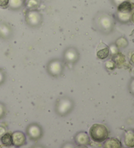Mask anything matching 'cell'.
Listing matches in <instances>:
<instances>
[{"label":"cell","mask_w":134,"mask_h":148,"mask_svg":"<svg viewBox=\"0 0 134 148\" xmlns=\"http://www.w3.org/2000/svg\"><path fill=\"white\" fill-rule=\"evenodd\" d=\"M11 30L8 25L4 24H0V37L7 39L11 35Z\"/></svg>","instance_id":"obj_13"},{"label":"cell","mask_w":134,"mask_h":148,"mask_svg":"<svg viewBox=\"0 0 134 148\" xmlns=\"http://www.w3.org/2000/svg\"><path fill=\"white\" fill-rule=\"evenodd\" d=\"M131 21L134 24V12H133L132 14L131 15Z\"/></svg>","instance_id":"obj_26"},{"label":"cell","mask_w":134,"mask_h":148,"mask_svg":"<svg viewBox=\"0 0 134 148\" xmlns=\"http://www.w3.org/2000/svg\"><path fill=\"white\" fill-rule=\"evenodd\" d=\"M12 138L13 145L16 147L22 146V145H25L26 142L25 134L23 132L20 131L15 132L12 134Z\"/></svg>","instance_id":"obj_8"},{"label":"cell","mask_w":134,"mask_h":148,"mask_svg":"<svg viewBox=\"0 0 134 148\" xmlns=\"http://www.w3.org/2000/svg\"><path fill=\"white\" fill-rule=\"evenodd\" d=\"M5 132V129L3 128V127H0V135L3 134Z\"/></svg>","instance_id":"obj_25"},{"label":"cell","mask_w":134,"mask_h":148,"mask_svg":"<svg viewBox=\"0 0 134 148\" xmlns=\"http://www.w3.org/2000/svg\"><path fill=\"white\" fill-rule=\"evenodd\" d=\"M5 113V108L3 104H0V118L3 117Z\"/></svg>","instance_id":"obj_22"},{"label":"cell","mask_w":134,"mask_h":148,"mask_svg":"<svg viewBox=\"0 0 134 148\" xmlns=\"http://www.w3.org/2000/svg\"><path fill=\"white\" fill-rule=\"evenodd\" d=\"M133 9L132 5L129 1H125L121 3L118 6V11L122 13L130 14Z\"/></svg>","instance_id":"obj_10"},{"label":"cell","mask_w":134,"mask_h":148,"mask_svg":"<svg viewBox=\"0 0 134 148\" xmlns=\"http://www.w3.org/2000/svg\"><path fill=\"white\" fill-rule=\"evenodd\" d=\"M75 142L80 146H87L90 144V138L86 132H79L75 136Z\"/></svg>","instance_id":"obj_7"},{"label":"cell","mask_w":134,"mask_h":148,"mask_svg":"<svg viewBox=\"0 0 134 148\" xmlns=\"http://www.w3.org/2000/svg\"><path fill=\"white\" fill-rule=\"evenodd\" d=\"M74 102L71 99L64 97L58 99L56 104V112L60 116H65L73 110Z\"/></svg>","instance_id":"obj_2"},{"label":"cell","mask_w":134,"mask_h":148,"mask_svg":"<svg viewBox=\"0 0 134 148\" xmlns=\"http://www.w3.org/2000/svg\"><path fill=\"white\" fill-rule=\"evenodd\" d=\"M98 27L102 31H110L113 27V20L109 16L103 14L98 18Z\"/></svg>","instance_id":"obj_5"},{"label":"cell","mask_w":134,"mask_h":148,"mask_svg":"<svg viewBox=\"0 0 134 148\" xmlns=\"http://www.w3.org/2000/svg\"><path fill=\"white\" fill-rule=\"evenodd\" d=\"M130 62L133 63L134 65V53H133L132 55L131 56V58H130Z\"/></svg>","instance_id":"obj_24"},{"label":"cell","mask_w":134,"mask_h":148,"mask_svg":"<svg viewBox=\"0 0 134 148\" xmlns=\"http://www.w3.org/2000/svg\"><path fill=\"white\" fill-rule=\"evenodd\" d=\"M124 143L128 147H134V131H128L124 136Z\"/></svg>","instance_id":"obj_11"},{"label":"cell","mask_w":134,"mask_h":148,"mask_svg":"<svg viewBox=\"0 0 134 148\" xmlns=\"http://www.w3.org/2000/svg\"><path fill=\"white\" fill-rule=\"evenodd\" d=\"M116 44H117L118 47L125 48L126 47H127L128 41H127V40L125 39V38L122 37V38H120L119 39H118L117 40V42H116Z\"/></svg>","instance_id":"obj_17"},{"label":"cell","mask_w":134,"mask_h":148,"mask_svg":"<svg viewBox=\"0 0 134 148\" xmlns=\"http://www.w3.org/2000/svg\"><path fill=\"white\" fill-rule=\"evenodd\" d=\"M104 147L106 148H120L122 147L121 142L117 138L107 139L104 144Z\"/></svg>","instance_id":"obj_12"},{"label":"cell","mask_w":134,"mask_h":148,"mask_svg":"<svg viewBox=\"0 0 134 148\" xmlns=\"http://www.w3.org/2000/svg\"><path fill=\"white\" fill-rule=\"evenodd\" d=\"M64 60L68 63H76L79 58L78 51L74 48H69L64 52Z\"/></svg>","instance_id":"obj_6"},{"label":"cell","mask_w":134,"mask_h":148,"mask_svg":"<svg viewBox=\"0 0 134 148\" xmlns=\"http://www.w3.org/2000/svg\"><path fill=\"white\" fill-rule=\"evenodd\" d=\"M27 21L31 25H37L41 22L40 14L36 11H30L27 14Z\"/></svg>","instance_id":"obj_9"},{"label":"cell","mask_w":134,"mask_h":148,"mask_svg":"<svg viewBox=\"0 0 134 148\" xmlns=\"http://www.w3.org/2000/svg\"><path fill=\"white\" fill-rule=\"evenodd\" d=\"M28 136L32 140H38L42 137L43 130L40 125L37 123H32L28 125L26 129Z\"/></svg>","instance_id":"obj_4"},{"label":"cell","mask_w":134,"mask_h":148,"mask_svg":"<svg viewBox=\"0 0 134 148\" xmlns=\"http://www.w3.org/2000/svg\"><path fill=\"white\" fill-rule=\"evenodd\" d=\"M105 66H106V67L107 69H113L115 67V63H114V62H113V61H109V62L106 63Z\"/></svg>","instance_id":"obj_19"},{"label":"cell","mask_w":134,"mask_h":148,"mask_svg":"<svg viewBox=\"0 0 134 148\" xmlns=\"http://www.w3.org/2000/svg\"><path fill=\"white\" fill-rule=\"evenodd\" d=\"M126 59L122 53H117L115 54L114 58V63L117 65H122L125 62Z\"/></svg>","instance_id":"obj_16"},{"label":"cell","mask_w":134,"mask_h":148,"mask_svg":"<svg viewBox=\"0 0 134 148\" xmlns=\"http://www.w3.org/2000/svg\"><path fill=\"white\" fill-rule=\"evenodd\" d=\"M89 134L94 142L101 143L108 138L109 131L104 125L95 123L90 129Z\"/></svg>","instance_id":"obj_1"},{"label":"cell","mask_w":134,"mask_h":148,"mask_svg":"<svg viewBox=\"0 0 134 148\" xmlns=\"http://www.w3.org/2000/svg\"><path fill=\"white\" fill-rule=\"evenodd\" d=\"M1 142L2 144L6 145V146H11V145H13L12 134L9 133L3 134L1 138Z\"/></svg>","instance_id":"obj_14"},{"label":"cell","mask_w":134,"mask_h":148,"mask_svg":"<svg viewBox=\"0 0 134 148\" xmlns=\"http://www.w3.org/2000/svg\"><path fill=\"white\" fill-rule=\"evenodd\" d=\"M47 69L48 74L53 77L60 76L64 71L63 63L59 60H52L48 62Z\"/></svg>","instance_id":"obj_3"},{"label":"cell","mask_w":134,"mask_h":148,"mask_svg":"<svg viewBox=\"0 0 134 148\" xmlns=\"http://www.w3.org/2000/svg\"><path fill=\"white\" fill-rule=\"evenodd\" d=\"M109 53L110 50L109 47H105L104 48H102L97 51V56L100 60H105L109 56Z\"/></svg>","instance_id":"obj_15"},{"label":"cell","mask_w":134,"mask_h":148,"mask_svg":"<svg viewBox=\"0 0 134 148\" xmlns=\"http://www.w3.org/2000/svg\"><path fill=\"white\" fill-rule=\"evenodd\" d=\"M129 90H130V93L134 95V79L131 80L130 82V86H129Z\"/></svg>","instance_id":"obj_20"},{"label":"cell","mask_w":134,"mask_h":148,"mask_svg":"<svg viewBox=\"0 0 134 148\" xmlns=\"http://www.w3.org/2000/svg\"><path fill=\"white\" fill-rule=\"evenodd\" d=\"M10 5L14 9L19 8L22 5V0H9Z\"/></svg>","instance_id":"obj_18"},{"label":"cell","mask_w":134,"mask_h":148,"mask_svg":"<svg viewBox=\"0 0 134 148\" xmlns=\"http://www.w3.org/2000/svg\"><path fill=\"white\" fill-rule=\"evenodd\" d=\"M9 3V0H0V7H6Z\"/></svg>","instance_id":"obj_21"},{"label":"cell","mask_w":134,"mask_h":148,"mask_svg":"<svg viewBox=\"0 0 134 148\" xmlns=\"http://www.w3.org/2000/svg\"><path fill=\"white\" fill-rule=\"evenodd\" d=\"M5 80V75L2 71H0V84H1Z\"/></svg>","instance_id":"obj_23"}]
</instances>
